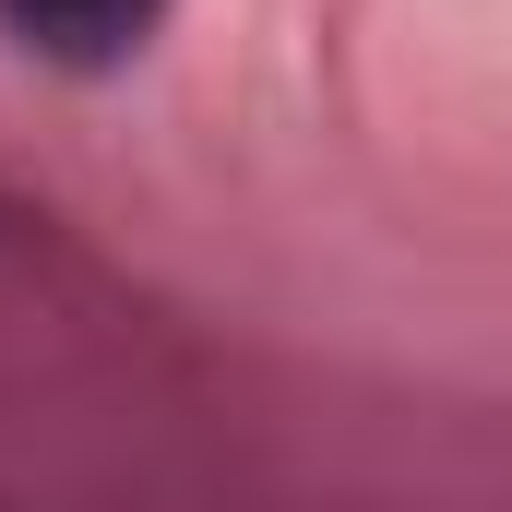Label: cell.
Here are the masks:
<instances>
[{"mask_svg": "<svg viewBox=\"0 0 512 512\" xmlns=\"http://www.w3.org/2000/svg\"><path fill=\"white\" fill-rule=\"evenodd\" d=\"M155 12H167V0H0L12 48H36V60H60V72H108V60H131V48L155 36Z\"/></svg>", "mask_w": 512, "mask_h": 512, "instance_id": "1", "label": "cell"}]
</instances>
